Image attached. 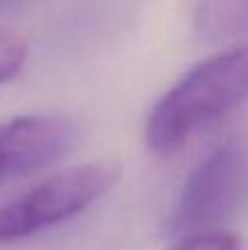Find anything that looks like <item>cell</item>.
<instances>
[{"label":"cell","mask_w":248,"mask_h":250,"mask_svg":"<svg viewBox=\"0 0 248 250\" xmlns=\"http://www.w3.org/2000/svg\"><path fill=\"white\" fill-rule=\"evenodd\" d=\"M246 99L248 46L220 51L187 70L154 104L145 123V143L154 154L169 156Z\"/></svg>","instance_id":"1"},{"label":"cell","mask_w":248,"mask_h":250,"mask_svg":"<svg viewBox=\"0 0 248 250\" xmlns=\"http://www.w3.org/2000/svg\"><path fill=\"white\" fill-rule=\"evenodd\" d=\"M248 208V141L231 138L191 169L167 230L176 239L222 233Z\"/></svg>","instance_id":"2"},{"label":"cell","mask_w":248,"mask_h":250,"mask_svg":"<svg viewBox=\"0 0 248 250\" xmlns=\"http://www.w3.org/2000/svg\"><path fill=\"white\" fill-rule=\"evenodd\" d=\"M121 178L112 160L77 165L0 204V246L62 224L103 198Z\"/></svg>","instance_id":"3"},{"label":"cell","mask_w":248,"mask_h":250,"mask_svg":"<svg viewBox=\"0 0 248 250\" xmlns=\"http://www.w3.org/2000/svg\"><path fill=\"white\" fill-rule=\"evenodd\" d=\"M75 141V123L57 114H20L0 121V187L55 165Z\"/></svg>","instance_id":"4"},{"label":"cell","mask_w":248,"mask_h":250,"mask_svg":"<svg viewBox=\"0 0 248 250\" xmlns=\"http://www.w3.org/2000/svg\"><path fill=\"white\" fill-rule=\"evenodd\" d=\"M196 31L205 40L224 42L248 35V0H198Z\"/></svg>","instance_id":"5"},{"label":"cell","mask_w":248,"mask_h":250,"mask_svg":"<svg viewBox=\"0 0 248 250\" xmlns=\"http://www.w3.org/2000/svg\"><path fill=\"white\" fill-rule=\"evenodd\" d=\"M29 57V42L16 29L0 24V86L11 82Z\"/></svg>","instance_id":"6"},{"label":"cell","mask_w":248,"mask_h":250,"mask_svg":"<svg viewBox=\"0 0 248 250\" xmlns=\"http://www.w3.org/2000/svg\"><path fill=\"white\" fill-rule=\"evenodd\" d=\"M169 250H244V239L228 230L205 233L178 239Z\"/></svg>","instance_id":"7"},{"label":"cell","mask_w":248,"mask_h":250,"mask_svg":"<svg viewBox=\"0 0 248 250\" xmlns=\"http://www.w3.org/2000/svg\"><path fill=\"white\" fill-rule=\"evenodd\" d=\"M26 0H0V13H7L11 11V9L20 7V4H24Z\"/></svg>","instance_id":"8"}]
</instances>
